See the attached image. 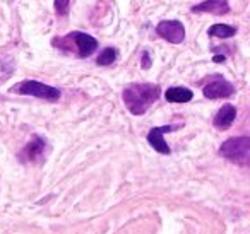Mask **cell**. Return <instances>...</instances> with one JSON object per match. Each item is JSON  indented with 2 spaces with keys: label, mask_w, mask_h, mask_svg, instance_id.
<instances>
[{
  "label": "cell",
  "mask_w": 250,
  "mask_h": 234,
  "mask_svg": "<svg viewBox=\"0 0 250 234\" xmlns=\"http://www.w3.org/2000/svg\"><path fill=\"white\" fill-rule=\"evenodd\" d=\"M53 46L60 50H65L69 53H76L79 58H87L98 50V41L87 33L72 31L63 38H55L52 41Z\"/></svg>",
  "instance_id": "7a4b0ae2"
},
{
  "label": "cell",
  "mask_w": 250,
  "mask_h": 234,
  "mask_svg": "<svg viewBox=\"0 0 250 234\" xmlns=\"http://www.w3.org/2000/svg\"><path fill=\"white\" fill-rule=\"evenodd\" d=\"M161 96V87L158 84H129L125 87L122 98H124V103L127 106V110L132 115L139 117L144 115L151 108V104H154Z\"/></svg>",
  "instance_id": "6da1fadb"
},
{
  "label": "cell",
  "mask_w": 250,
  "mask_h": 234,
  "mask_svg": "<svg viewBox=\"0 0 250 234\" xmlns=\"http://www.w3.org/2000/svg\"><path fill=\"white\" fill-rule=\"evenodd\" d=\"M45 149H46V140L40 135H35L28 144L24 145L21 152H19V159L22 162H42V159L45 157Z\"/></svg>",
  "instance_id": "8992f818"
},
{
  "label": "cell",
  "mask_w": 250,
  "mask_h": 234,
  "mask_svg": "<svg viewBox=\"0 0 250 234\" xmlns=\"http://www.w3.org/2000/svg\"><path fill=\"white\" fill-rule=\"evenodd\" d=\"M235 93V87H233L231 82H228L223 77L216 76L208 86H204L202 89V94L208 99H221V98H229L231 94Z\"/></svg>",
  "instance_id": "52a82bcc"
},
{
  "label": "cell",
  "mask_w": 250,
  "mask_h": 234,
  "mask_svg": "<svg viewBox=\"0 0 250 234\" xmlns=\"http://www.w3.org/2000/svg\"><path fill=\"white\" fill-rule=\"evenodd\" d=\"M12 93L22 94V96H33V98H40V99L45 101H59L62 93L60 89L53 86H48V84L38 82V80H22V82L16 84L14 87H11Z\"/></svg>",
  "instance_id": "277c9868"
},
{
  "label": "cell",
  "mask_w": 250,
  "mask_h": 234,
  "mask_svg": "<svg viewBox=\"0 0 250 234\" xmlns=\"http://www.w3.org/2000/svg\"><path fill=\"white\" fill-rule=\"evenodd\" d=\"M117 57H118V52H117V48H111V46H108V48H104L103 52L98 55V58H96V63L98 65H101V67H106V65H111V63L117 60Z\"/></svg>",
  "instance_id": "4fadbf2b"
},
{
  "label": "cell",
  "mask_w": 250,
  "mask_h": 234,
  "mask_svg": "<svg viewBox=\"0 0 250 234\" xmlns=\"http://www.w3.org/2000/svg\"><path fill=\"white\" fill-rule=\"evenodd\" d=\"M53 4H55V12L59 16H65L67 12H69L70 0H55Z\"/></svg>",
  "instance_id": "5bb4252c"
},
{
  "label": "cell",
  "mask_w": 250,
  "mask_h": 234,
  "mask_svg": "<svg viewBox=\"0 0 250 234\" xmlns=\"http://www.w3.org/2000/svg\"><path fill=\"white\" fill-rule=\"evenodd\" d=\"M143 58H144V69H149L151 60H149V55H147V52H144V53H143Z\"/></svg>",
  "instance_id": "9a60e30c"
},
{
  "label": "cell",
  "mask_w": 250,
  "mask_h": 234,
  "mask_svg": "<svg viewBox=\"0 0 250 234\" xmlns=\"http://www.w3.org/2000/svg\"><path fill=\"white\" fill-rule=\"evenodd\" d=\"M158 36L167 39L171 45H180L185 39V28L180 21H161L156 26Z\"/></svg>",
  "instance_id": "5b68a950"
},
{
  "label": "cell",
  "mask_w": 250,
  "mask_h": 234,
  "mask_svg": "<svg viewBox=\"0 0 250 234\" xmlns=\"http://www.w3.org/2000/svg\"><path fill=\"white\" fill-rule=\"evenodd\" d=\"M235 118H236V108L233 104H223L218 110V113H216L212 125L218 130H228L233 125V121H235Z\"/></svg>",
  "instance_id": "9c48e42d"
},
{
  "label": "cell",
  "mask_w": 250,
  "mask_h": 234,
  "mask_svg": "<svg viewBox=\"0 0 250 234\" xmlns=\"http://www.w3.org/2000/svg\"><path fill=\"white\" fill-rule=\"evenodd\" d=\"M192 12H208V14L223 16L229 12V4L228 0H204L201 4L194 5Z\"/></svg>",
  "instance_id": "30bf717a"
},
{
  "label": "cell",
  "mask_w": 250,
  "mask_h": 234,
  "mask_svg": "<svg viewBox=\"0 0 250 234\" xmlns=\"http://www.w3.org/2000/svg\"><path fill=\"white\" fill-rule=\"evenodd\" d=\"M165 98H167L168 103H188L194 98V93H192L188 87H182V86H175L170 87V89L165 93Z\"/></svg>",
  "instance_id": "8fae6325"
},
{
  "label": "cell",
  "mask_w": 250,
  "mask_h": 234,
  "mask_svg": "<svg viewBox=\"0 0 250 234\" xmlns=\"http://www.w3.org/2000/svg\"><path fill=\"white\" fill-rule=\"evenodd\" d=\"M219 156L245 168L250 162V138L249 137L228 138L219 147Z\"/></svg>",
  "instance_id": "3957f363"
},
{
  "label": "cell",
  "mask_w": 250,
  "mask_h": 234,
  "mask_svg": "<svg viewBox=\"0 0 250 234\" xmlns=\"http://www.w3.org/2000/svg\"><path fill=\"white\" fill-rule=\"evenodd\" d=\"M214 62H225V57H221V55L214 57Z\"/></svg>",
  "instance_id": "2e32d148"
},
{
  "label": "cell",
  "mask_w": 250,
  "mask_h": 234,
  "mask_svg": "<svg viewBox=\"0 0 250 234\" xmlns=\"http://www.w3.org/2000/svg\"><path fill=\"white\" fill-rule=\"evenodd\" d=\"M177 130V125H165V127H154L149 130V134H147V142H149V145L154 149L156 152H160V154H171V149L170 145L165 142L163 135L167 134V132H173Z\"/></svg>",
  "instance_id": "ba28073f"
},
{
  "label": "cell",
  "mask_w": 250,
  "mask_h": 234,
  "mask_svg": "<svg viewBox=\"0 0 250 234\" xmlns=\"http://www.w3.org/2000/svg\"><path fill=\"white\" fill-rule=\"evenodd\" d=\"M208 35L212 36V38H221V39L233 38L236 35V28H233L229 24H212L208 29Z\"/></svg>",
  "instance_id": "7c38bea8"
}]
</instances>
